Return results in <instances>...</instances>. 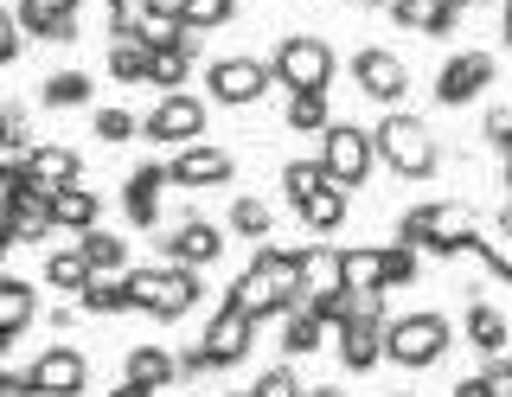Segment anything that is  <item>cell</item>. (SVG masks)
<instances>
[{
    "label": "cell",
    "instance_id": "6da1fadb",
    "mask_svg": "<svg viewBox=\"0 0 512 397\" xmlns=\"http://www.w3.org/2000/svg\"><path fill=\"white\" fill-rule=\"evenodd\" d=\"M244 314H256V321H276V314H288L301 301V269H295V250H276V244H256V257L237 269L231 295Z\"/></svg>",
    "mask_w": 512,
    "mask_h": 397
},
{
    "label": "cell",
    "instance_id": "7a4b0ae2",
    "mask_svg": "<svg viewBox=\"0 0 512 397\" xmlns=\"http://www.w3.org/2000/svg\"><path fill=\"white\" fill-rule=\"evenodd\" d=\"M474 237H480V212L468 199H429L397 218V244L423 250V257H468Z\"/></svg>",
    "mask_w": 512,
    "mask_h": 397
},
{
    "label": "cell",
    "instance_id": "3957f363",
    "mask_svg": "<svg viewBox=\"0 0 512 397\" xmlns=\"http://www.w3.org/2000/svg\"><path fill=\"white\" fill-rule=\"evenodd\" d=\"M378 141V161L397 173V180H429V173H442V148L436 135H429L423 116H410V109H391V116L372 129Z\"/></svg>",
    "mask_w": 512,
    "mask_h": 397
},
{
    "label": "cell",
    "instance_id": "277c9868",
    "mask_svg": "<svg viewBox=\"0 0 512 397\" xmlns=\"http://www.w3.org/2000/svg\"><path fill=\"white\" fill-rule=\"evenodd\" d=\"M128 295H135V314L180 321V314L199 308V269L160 257V263H148V269H128Z\"/></svg>",
    "mask_w": 512,
    "mask_h": 397
},
{
    "label": "cell",
    "instance_id": "5b68a950",
    "mask_svg": "<svg viewBox=\"0 0 512 397\" xmlns=\"http://www.w3.org/2000/svg\"><path fill=\"white\" fill-rule=\"evenodd\" d=\"M448 346H455V327H448V314H436V308H423V314H391V321H384V359L404 365V372L436 365Z\"/></svg>",
    "mask_w": 512,
    "mask_h": 397
},
{
    "label": "cell",
    "instance_id": "8992f818",
    "mask_svg": "<svg viewBox=\"0 0 512 397\" xmlns=\"http://www.w3.org/2000/svg\"><path fill=\"white\" fill-rule=\"evenodd\" d=\"M320 167H327V180L333 186H365L372 180V167H378V141L372 129H359V122H327V135H320V154H314Z\"/></svg>",
    "mask_w": 512,
    "mask_h": 397
},
{
    "label": "cell",
    "instance_id": "52a82bcc",
    "mask_svg": "<svg viewBox=\"0 0 512 397\" xmlns=\"http://www.w3.org/2000/svg\"><path fill=\"white\" fill-rule=\"evenodd\" d=\"M269 71H276V84L282 90H327L333 84V71H340V58H333V45L327 39H314V33H288L276 45V58H269Z\"/></svg>",
    "mask_w": 512,
    "mask_h": 397
},
{
    "label": "cell",
    "instance_id": "ba28073f",
    "mask_svg": "<svg viewBox=\"0 0 512 397\" xmlns=\"http://www.w3.org/2000/svg\"><path fill=\"white\" fill-rule=\"evenodd\" d=\"M141 135H148L154 148H192V141L205 135V103L192 97V90H160V103L141 116Z\"/></svg>",
    "mask_w": 512,
    "mask_h": 397
},
{
    "label": "cell",
    "instance_id": "9c48e42d",
    "mask_svg": "<svg viewBox=\"0 0 512 397\" xmlns=\"http://www.w3.org/2000/svg\"><path fill=\"white\" fill-rule=\"evenodd\" d=\"M276 84V71L263 65V58H212L205 65V90H212V103L224 109H250V103H263V90Z\"/></svg>",
    "mask_w": 512,
    "mask_h": 397
},
{
    "label": "cell",
    "instance_id": "30bf717a",
    "mask_svg": "<svg viewBox=\"0 0 512 397\" xmlns=\"http://www.w3.org/2000/svg\"><path fill=\"white\" fill-rule=\"evenodd\" d=\"M352 84H359V97L397 109L404 90H410V65L391 52V45H359V52H352Z\"/></svg>",
    "mask_w": 512,
    "mask_h": 397
},
{
    "label": "cell",
    "instance_id": "8fae6325",
    "mask_svg": "<svg viewBox=\"0 0 512 397\" xmlns=\"http://www.w3.org/2000/svg\"><path fill=\"white\" fill-rule=\"evenodd\" d=\"M26 385H32V397H84L90 359L77 353V346H45V353L26 365Z\"/></svg>",
    "mask_w": 512,
    "mask_h": 397
},
{
    "label": "cell",
    "instance_id": "7c38bea8",
    "mask_svg": "<svg viewBox=\"0 0 512 397\" xmlns=\"http://www.w3.org/2000/svg\"><path fill=\"white\" fill-rule=\"evenodd\" d=\"M199 346H205V359L218 365H244L250 359V346H256V314H244L237 301H224V308L205 321V333H199Z\"/></svg>",
    "mask_w": 512,
    "mask_h": 397
},
{
    "label": "cell",
    "instance_id": "4fadbf2b",
    "mask_svg": "<svg viewBox=\"0 0 512 397\" xmlns=\"http://www.w3.org/2000/svg\"><path fill=\"white\" fill-rule=\"evenodd\" d=\"M160 257L167 263H186V269H212L224 257V231L212 225V218H180L173 231H160Z\"/></svg>",
    "mask_w": 512,
    "mask_h": 397
},
{
    "label": "cell",
    "instance_id": "5bb4252c",
    "mask_svg": "<svg viewBox=\"0 0 512 397\" xmlns=\"http://www.w3.org/2000/svg\"><path fill=\"white\" fill-rule=\"evenodd\" d=\"M493 71H500V65H493V52H455V58L436 71V103H442V109L474 103L480 90L493 84Z\"/></svg>",
    "mask_w": 512,
    "mask_h": 397
},
{
    "label": "cell",
    "instance_id": "9a60e30c",
    "mask_svg": "<svg viewBox=\"0 0 512 397\" xmlns=\"http://www.w3.org/2000/svg\"><path fill=\"white\" fill-rule=\"evenodd\" d=\"M167 173H173V186L180 193H205V186H231V173H237V161L224 148H205V141H192V148H180L167 161Z\"/></svg>",
    "mask_w": 512,
    "mask_h": 397
},
{
    "label": "cell",
    "instance_id": "2e32d148",
    "mask_svg": "<svg viewBox=\"0 0 512 397\" xmlns=\"http://www.w3.org/2000/svg\"><path fill=\"white\" fill-rule=\"evenodd\" d=\"M173 186V173L160 167V161H148V167H135L122 180V212H128V225L135 231H154L160 225V193Z\"/></svg>",
    "mask_w": 512,
    "mask_h": 397
},
{
    "label": "cell",
    "instance_id": "e0dca14e",
    "mask_svg": "<svg viewBox=\"0 0 512 397\" xmlns=\"http://www.w3.org/2000/svg\"><path fill=\"white\" fill-rule=\"evenodd\" d=\"M384 321H391V314H372V308H352V321H340L346 372H372V365L384 359Z\"/></svg>",
    "mask_w": 512,
    "mask_h": 397
},
{
    "label": "cell",
    "instance_id": "ac0fdd59",
    "mask_svg": "<svg viewBox=\"0 0 512 397\" xmlns=\"http://www.w3.org/2000/svg\"><path fill=\"white\" fill-rule=\"evenodd\" d=\"M295 269H301V301H327V295L346 289V263H340L333 244H301Z\"/></svg>",
    "mask_w": 512,
    "mask_h": 397
},
{
    "label": "cell",
    "instance_id": "d6986e66",
    "mask_svg": "<svg viewBox=\"0 0 512 397\" xmlns=\"http://www.w3.org/2000/svg\"><path fill=\"white\" fill-rule=\"evenodd\" d=\"M26 161V180L45 186V193H58V186H77V173H84V154L64 148V141H39V148L20 154Z\"/></svg>",
    "mask_w": 512,
    "mask_h": 397
},
{
    "label": "cell",
    "instance_id": "ffe728a7",
    "mask_svg": "<svg viewBox=\"0 0 512 397\" xmlns=\"http://www.w3.org/2000/svg\"><path fill=\"white\" fill-rule=\"evenodd\" d=\"M468 346H474V353H487V359H500L506 346H512V314L500 308V301H487V295L468 301Z\"/></svg>",
    "mask_w": 512,
    "mask_h": 397
},
{
    "label": "cell",
    "instance_id": "44dd1931",
    "mask_svg": "<svg viewBox=\"0 0 512 397\" xmlns=\"http://www.w3.org/2000/svg\"><path fill=\"white\" fill-rule=\"evenodd\" d=\"M391 7L397 26H410V33H429V39H448L461 26V7L455 0H384Z\"/></svg>",
    "mask_w": 512,
    "mask_h": 397
},
{
    "label": "cell",
    "instance_id": "7402d4cb",
    "mask_svg": "<svg viewBox=\"0 0 512 397\" xmlns=\"http://www.w3.org/2000/svg\"><path fill=\"white\" fill-rule=\"evenodd\" d=\"M77 308L96 314V321H109V314H128L135 308V295H128V269H90L84 295H77Z\"/></svg>",
    "mask_w": 512,
    "mask_h": 397
},
{
    "label": "cell",
    "instance_id": "603a6c76",
    "mask_svg": "<svg viewBox=\"0 0 512 397\" xmlns=\"http://www.w3.org/2000/svg\"><path fill=\"white\" fill-rule=\"evenodd\" d=\"M148 65H154V45L135 26H116L109 33V77L116 84H148Z\"/></svg>",
    "mask_w": 512,
    "mask_h": 397
},
{
    "label": "cell",
    "instance_id": "cb8c5ba5",
    "mask_svg": "<svg viewBox=\"0 0 512 397\" xmlns=\"http://www.w3.org/2000/svg\"><path fill=\"white\" fill-rule=\"evenodd\" d=\"M320 346H327V321H320V308H314V301H295V308L282 314V353L308 359V353H320Z\"/></svg>",
    "mask_w": 512,
    "mask_h": 397
},
{
    "label": "cell",
    "instance_id": "d4e9b609",
    "mask_svg": "<svg viewBox=\"0 0 512 397\" xmlns=\"http://www.w3.org/2000/svg\"><path fill=\"white\" fill-rule=\"evenodd\" d=\"M122 378L128 385H148V391H167L173 378H180V353H167V346H135V353L122 359Z\"/></svg>",
    "mask_w": 512,
    "mask_h": 397
},
{
    "label": "cell",
    "instance_id": "484cf974",
    "mask_svg": "<svg viewBox=\"0 0 512 397\" xmlns=\"http://www.w3.org/2000/svg\"><path fill=\"white\" fill-rule=\"evenodd\" d=\"M295 212H301V225H308V237H333V231L346 225V186H333V180H327L320 193L301 199Z\"/></svg>",
    "mask_w": 512,
    "mask_h": 397
},
{
    "label": "cell",
    "instance_id": "4316f807",
    "mask_svg": "<svg viewBox=\"0 0 512 397\" xmlns=\"http://www.w3.org/2000/svg\"><path fill=\"white\" fill-rule=\"evenodd\" d=\"M96 218H103V199H96L90 186H58V193H52V225L58 231H77V237H84Z\"/></svg>",
    "mask_w": 512,
    "mask_h": 397
},
{
    "label": "cell",
    "instance_id": "83f0119b",
    "mask_svg": "<svg viewBox=\"0 0 512 397\" xmlns=\"http://www.w3.org/2000/svg\"><path fill=\"white\" fill-rule=\"evenodd\" d=\"M32 321H39V295H32L20 276H0V333H7V340H20Z\"/></svg>",
    "mask_w": 512,
    "mask_h": 397
},
{
    "label": "cell",
    "instance_id": "f1b7e54d",
    "mask_svg": "<svg viewBox=\"0 0 512 397\" xmlns=\"http://www.w3.org/2000/svg\"><path fill=\"white\" fill-rule=\"evenodd\" d=\"M84 282H90V257H84V244L52 250V257H45V289H58V295H84Z\"/></svg>",
    "mask_w": 512,
    "mask_h": 397
},
{
    "label": "cell",
    "instance_id": "f546056e",
    "mask_svg": "<svg viewBox=\"0 0 512 397\" xmlns=\"http://www.w3.org/2000/svg\"><path fill=\"white\" fill-rule=\"evenodd\" d=\"M288 129L295 135H327V122H333V109H327V90H288Z\"/></svg>",
    "mask_w": 512,
    "mask_h": 397
},
{
    "label": "cell",
    "instance_id": "4dcf8cb0",
    "mask_svg": "<svg viewBox=\"0 0 512 397\" xmlns=\"http://www.w3.org/2000/svg\"><path fill=\"white\" fill-rule=\"evenodd\" d=\"M340 263H346V289H384V244H359V250H340ZM391 295V289H384Z\"/></svg>",
    "mask_w": 512,
    "mask_h": 397
},
{
    "label": "cell",
    "instance_id": "1f68e13d",
    "mask_svg": "<svg viewBox=\"0 0 512 397\" xmlns=\"http://www.w3.org/2000/svg\"><path fill=\"white\" fill-rule=\"evenodd\" d=\"M39 103L45 109H77V103H90V77L84 71H52L39 84Z\"/></svg>",
    "mask_w": 512,
    "mask_h": 397
},
{
    "label": "cell",
    "instance_id": "d6a6232c",
    "mask_svg": "<svg viewBox=\"0 0 512 397\" xmlns=\"http://www.w3.org/2000/svg\"><path fill=\"white\" fill-rule=\"evenodd\" d=\"M84 257H90V269H128V237H116V231H103V225H90L84 237Z\"/></svg>",
    "mask_w": 512,
    "mask_h": 397
},
{
    "label": "cell",
    "instance_id": "836d02e7",
    "mask_svg": "<svg viewBox=\"0 0 512 397\" xmlns=\"http://www.w3.org/2000/svg\"><path fill=\"white\" fill-rule=\"evenodd\" d=\"M180 20L192 26V33H218V26H231V13H237V0H180Z\"/></svg>",
    "mask_w": 512,
    "mask_h": 397
},
{
    "label": "cell",
    "instance_id": "e575fe53",
    "mask_svg": "<svg viewBox=\"0 0 512 397\" xmlns=\"http://www.w3.org/2000/svg\"><path fill=\"white\" fill-rule=\"evenodd\" d=\"M269 225H276V212H269L263 199H250V193H244V199L231 205V231H237V237H250V244H263Z\"/></svg>",
    "mask_w": 512,
    "mask_h": 397
},
{
    "label": "cell",
    "instance_id": "d590c367",
    "mask_svg": "<svg viewBox=\"0 0 512 397\" xmlns=\"http://www.w3.org/2000/svg\"><path fill=\"white\" fill-rule=\"evenodd\" d=\"M192 65H199L192 52H180V45H167V52H154V65H148V84H154V90H180Z\"/></svg>",
    "mask_w": 512,
    "mask_h": 397
},
{
    "label": "cell",
    "instance_id": "8d00e7d4",
    "mask_svg": "<svg viewBox=\"0 0 512 397\" xmlns=\"http://www.w3.org/2000/svg\"><path fill=\"white\" fill-rule=\"evenodd\" d=\"M423 276V250L410 244H384V289H410Z\"/></svg>",
    "mask_w": 512,
    "mask_h": 397
},
{
    "label": "cell",
    "instance_id": "74e56055",
    "mask_svg": "<svg viewBox=\"0 0 512 397\" xmlns=\"http://www.w3.org/2000/svg\"><path fill=\"white\" fill-rule=\"evenodd\" d=\"M77 7H84V0H20V26H26L32 39H39L52 20H71Z\"/></svg>",
    "mask_w": 512,
    "mask_h": 397
},
{
    "label": "cell",
    "instance_id": "f35d334b",
    "mask_svg": "<svg viewBox=\"0 0 512 397\" xmlns=\"http://www.w3.org/2000/svg\"><path fill=\"white\" fill-rule=\"evenodd\" d=\"M320 186H327V167H320V161H288V167H282V193H288V205H301L308 193H320Z\"/></svg>",
    "mask_w": 512,
    "mask_h": 397
},
{
    "label": "cell",
    "instance_id": "ab89813d",
    "mask_svg": "<svg viewBox=\"0 0 512 397\" xmlns=\"http://www.w3.org/2000/svg\"><path fill=\"white\" fill-rule=\"evenodd\" d=\"M90 129H96V141H103V148H116V141H135V135H141V116H128V109H96Z\"/></svg>",
    "mask_w": 512,
    "mask_h": 397
},
{
    "label": "cell",
    "instance_id": "60d3db41",
    "mask_svg": "<svg viewBox=\"0 0 512 397\" xmlns=\"http://www.w3.org/2000/svg\"><path fill=\"white\" fill-rule=\"evenodd\" d=\"M250 397H308V385H301V378L288 372V365H269V372L250 385Z\"/></svg>",
    "mask_w": 512,
    "mask_h": 397
},
{
    "label": "cell",
    "instance_id": "b9f144b4",
    "mask_svg": "<svg viewBox=\"0 0 512 397\" xmlns=\"http://www.w3.org/2000/svg\"><path fill=\"white\" fill-rule=\"evenodd\" d=\"M26 109L20 103H7V109H0V154H26L32 148V141H26Z\"/></svg>",
    "mask_w": 512,
    "mask_h": 397
},
{
    "label": "cell",
    "instance_id": "7bdbcfd3",
    "mask_svg": "<svg viewBox=\"0 0 512 397\" xmlns=\"http://www.w3.org/2000/svg\"><path fill=\"white\" fill-rule=\"evenodd\" d=\"M480 135H487L493 148L506 154V148H512V103H493V109H487V122H480Z\"/></svg>",
    "mask_w": 512,
    "mask_h": 397
},
{
    "label": "cell",
    "instance_id": "ee69618b",
    "mask_svg": "<svg viewBox=\"0 0 512 397\" xmlns=\"http://www.w3.org/2000/svg\"><path fill=\"white\" fill-rule=\"evenodd\" d=\"M103 7H109V20H116V26H141L160 0H103Z\"/></svg>",
    "mask_w": 512,
    "mask_h": 397
},
{
    "label": "cell",
    "instance_id": "f6af8a7d",
    "mask_svg": "<svg viewBox=\"0 0 512 397\" xmlns=\"http://www.w3.org/2000/svg\"><path fill=\"white\" fill-rule=\"evenodd\" d=\"M13 58H20V20L0 13V65H13Z\"/></svg>",
    "mask_w": 512,
    "mask_h": 397
},
{
    "label": "cell",
    "instance_id": "bcb514c9",
    "mask_svg": "<svg viewBox=\"0 0 512 397\" xmlns=\"http://www.w3.org/2000/svg\"><path fill=\"white\" fill-rule=\"evenodd\" d=\"M205 372H218V365L205 359V346H186V353H180V378H205Z\"/></svg>",
    "mask_w": 512,
    "mask_h": 397
},
{
    "label": "cell",
    "instance_id": "7dc6e473",
    "mask_svg": "<svg viewBox=\"0 0 512 397\" xmlns=\"http://www.w3.org/2000/svg\"><path fill=\"white\" fill-rule=\"evenodd\" d=\"M493 244H500L506 257H512V199L500 205V212H493Z\"/></svg>",
    "mask_w": 512,
    "mask_h": 397
},
{
    "label": "cell",
    "instance_id": "c3c4849f",
    "mask_svg": "<svg viewBox=\"0 0 512 397\" xmlns=\"http://www.w3.org/2000/svg\"><path fill=\"white\" fill-rule=\"evenodd\" d=\"M77 33H84V26H77V13H71V20H52V26H45L39 39H52V45H71Z\"/></svg>",
    "mask_w": 512,
    "mask_h": 397
},
{
    "label": "cell",
    "instance_id": "681fc988",
    "mask_svg": "<svg viewBox=\"0 0 512 397\" xmlns=\"http://www.w3.org/2000/svg\"><path fill=\"white\" fill-rule=\"evenodd\" d=\"M455 397H493V391H487V372H474V378H461V385H455Z\"/></svg>",
    "mask_w": 512,
    "mask_h": 397
},
{
    "label": "cell",
    "instance_id": "f907efd6",
    "mask_svg": "<svg viewBox=\"0 0 512 397\" xmlns=\"http://www.w3.org/2000/svg\"><path fill=\"white\" fill-rule=\"evenodd\" d=\"M109 397H160V391H148V385H128V378H122V385L109 391Z\"/></svg>",
    "mask_w": 512,
    "mask_h": 397
},
{
    "label": "cell",
    "instance_id": "816d5d0a",
    "mask_svg": "<svg viewBox=\"0 0 512 397\" xmlns=\"http://www.w3.org/2000/svg\"><path fill=\"white\" fill-rule=\"evenodd\" d=\"M500 180H506V193H512V148L500 154Z\"/></svg>",
    "mask_w": 512,
    "mask_h": 397
},
{
    "label": "cell",
    "instance_id": "f5cc1de1",
    "mask_svg": "<svg viewBox=\"0 0 512 397\" xmlns=\"http://www.w3.org/2000/svg\"><path fill=\"white\" fill-rule=\"evenodd\" d=\"M500 20H506V39H512V0H500Z\"/></svg>",
    "mask_w": 512,
    "mask_h": 397
},
{
    "label": "cell",
    "instance_id": "db71d44e",
    "mask_svg": "<svg viewBox=\"0 0 512 397\" xmlns=\"http://www.w3.org/2000/svg\"><path fill=\"white\" fill-rule=\"evenodd\" d=\"M308 397H346V391H327V385H314V391H308Z\"/></svg>",
    "mask_w": 512,
    "mask_h": 397
},
{
    "label": "cell",
    "instance_id": "11a10c76",
    "mask_svg": "<svg viewBox=\"0 0 512 397\" xmlns=\"http://www.w3.org/2000/svg\"><path fill=\"white\" fill-rule=\"evenodd\" d=\"M455 7H461V13H468V7H487V0H455Z\"/></svg>",
    "mask_w": 512,
    "mask_h": 397
},
{
    "label": "cell",
    "instance_id": "9f6ffc18",
    "mask_svg": "<svg viewBox=\"0 0 512 397\" xmlns=\"http://www.w3.org/2000/svg\"><path fill=\"white\" fill-rule=\"evenodd\" d=\"M352 7H378V0H352Z\"/></svg>",
    "mask_w": 512,
    "mask_h": 397
},
{
    "label": "cell",
    "instance_id": "6f0895ef",
    "mask_svg": "<svg viewBox=\"0 0 512 397\" xmlns=\"http://www.w3.org/2000/svg\"><path fill=\"white\" fill-rule=\"evenodd\" d=\"M397 397H416V391H397Z\"/></svg>",
    "mask_w": 512,
    "mask_h": 397
},
{
    "label": "cell",
    "instance_id": "680465c9",
    "mask_svg": "<svg viewBox=\"0 0 512 397\" xmlns=\"http://www.w3.org/2000/svg\"><path fill=\"white\" fill-rule=\"evenodd\" d=\"M231 397H250V391H231Z\"/></svg>",
    "mask_w": 512,
    "mask_h": 397
},
{
    "label": "cell",
    "instance_id": "91938a15",
    "mask_svg": "<svg viewBox=\"0 0 512 397\" xmlns=\"http://www.w3.org/2000/svg\"><path fill=\"white\" fill-rule=\"evenodd\" d=\"M506 45H512V39H506Z\"/></svg>",
    "mask_w": 512,
    "mask_h": 397
}]
</instances>
